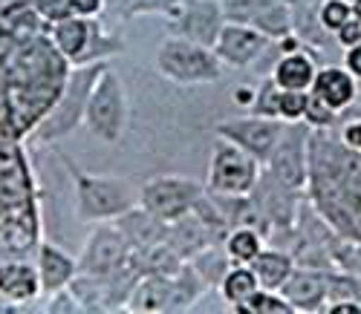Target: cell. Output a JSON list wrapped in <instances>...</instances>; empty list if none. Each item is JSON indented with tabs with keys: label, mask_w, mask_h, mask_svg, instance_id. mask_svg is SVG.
<instances>
[{
	"label": "cell",
	"mask_w": 361,
	"mask_h": 314,
	"mask_svg": "<svg viewBox=\"0 0 361 314\" xmlns=\"http://www.w3.org/2000/svg\"><path fill=\"white\" fill-rule=\"evenodd\" d=\"M310 202L338 237L361 242V150L341 142L336 127L310 133Z\"/></svg>",
	"instance_id": "obj_1"
},
{
	"label": "cell",
	"mask_w": 361,
	"mask_h": 314,
	"mask_svg": "<svg viewBox=\"0 0 361 314\" xmlns=\"http://www.w3.org/2000/svg\"><path fill=\"white\" fill-rule=\"evenodd\" d=\"M58 159L67 168L73 179V196H75V213L81 222H113L133 205H139V187L122 176H99L81 170L67 153H58Z\"/></svg>",
	"instance_id": "obj_2"
},
{
	"label": "cell",
	"mask_w": 361,
	"mask_h": 314,
	"mask_svg": "<svg viewBox=\"0 0 361 314\" xmlns=\"http://www.w3.org/2000/svg\"><path fill=\"white\" fill-rule=\"evenodd\" d=\"M107 67V61H96V64H78L70 67L64 87L58 89L55 101L49 104V110L38 118V124L29 136H32L35 144H55L67 139L70 133H75L84 124V110H87V99L93 92L102 70Z\"/></svg>",
	"instance_id": "obj_3"
},
{
	"label": "cell",
	"mask_w": 361,
	"mask_h": 314,
	"mask_svg": "<svg viewBox=\"0 0 361 314\" xmlns=\"http://www.w3.org/2000/svg\"><path fill=\"white\" fill-rule=\"evenodd\" d=\"M49 41L58 52H61V58L70 67L96 64V61H107L110 55L125 52L122 38L110 35L104 29V23H99L93 18H84V15H67V18L52 20Z\"/></svg>",
	"instance_id": "obj_4"
},
{
	"label": "cell",
	"mask_w": 361,
	"mask_h": 314,
	"mask_svg": "<svg viewBox=\"0 0 361 314\" xmlns=\"http://www.w3.org/2000/svg\"><path fill=\"white\" fill-rule=\"evenodd\" d=\"M128 118H130V104H128L125 81L107 64L87 99L84 127L102 144H116V142H122L128 130Z\"/></svg>",
	"instance_id": "obj_5"
},
{
	"label": "cell",
	"mask_w": 361,
	"mask_h": 314,
	"mask_svg": "<svg viewBox=\"0 0 361 314\" xmlns=\"http://www.w3.org/2000/svg\"><path fill=\"white\" fill-rule=\"evenodd\" d=\"M157 70L179 87H200L223 78V61L212 46L168 35L157 49Z\"/></svg>",
	"instance_id": "obj_6"
},
{
	"label": "cell",
	"mask_w": 361,
	"mask_h": 314,
	"mask_svg": "<svg viewBox=\"0 0 361 314\" xmlns=\"http://www.w3.org/2000/svg\"><path fill=\"white\" fill-rule=\"evenodd\" d=\"M214 52L223 61V67H237V70L255 67L260 70V78L272 73L275 61L281 58L278 41H269L246 23H226L214 41Z\"/></svg>",
	"instance_id": "obj_7"
},
{
	"label": "cell",
	"mask_w": 361,
	"mask_h": 314,
	"mask_svg": "<svg viewBox=\"0 0 361 314\" xmlns=\"http://www.w3.org/2000/svg\"><path fill=\"white\" fill-rule=\"evenodd\" d=\"M310 133L304 121H286L283 133L275 142L269 159L263 162L266 173L275 182H281L289 191L304 194L307 191V176H310Z\"/></svg>",
	"instance_id": "obj_8"
},
{
	"label": "cell",
	"mask_w": 361,
	"mask_h": 314,
	"mask_svg": "<svg viewBox=\"0 0 361 314\" xmlns=\"http://www.w3.org/2000/svg\"><path fill=\"white\" fill-rule=\"evenodd\" d=\"M205 194V184H200L191 176H176V173H165V176H154L139 187V205L154 213L159 222H173V219L185 216L197 199Z\"/></svg>",
	"instance_id": "obj_9"
},
{
	"label": "cell",
	"mask_w": 361,
	"mask_h": 314,
	"mask_svg": "<svg viewBox=\"0 0 361 314\" xmlns=\"http://www.w3.org/2000/svg\"><path fill=\"white\" fill-rule=\"evenodd\" d=\"M260 170H263V165L255 159V156H249L246 150H240L237 144L217 136V142L212 147V168H208L205 191L208 194L246 196V194H252Z\"/></svg>",
	"instance_id": "obj_10"
},
{
	"label": "cell",
	"mask_w": 361,
	"mask_h": 314,
	"mask_svg": "<svg viewBox=\"0 0 361 314\" xmlns=\"http://www.w3.org/2000/svg\"><path fill=\"white\" fill-rule=\"evenodd\" d=\"M249 199H252L255 213L260 216L263 228H266V239H272L275 234H289L292 231L304 194L289 191V187H283L281 182H275L266 170H260V176L255 182V187H252Z\"/></svg>",
	"instance_id": "obj_11"
},
{
	"label": "cell",
	"mask_w": 361,
	"mask_h": 314,
	"mask_svg": "<svg viewBox=\"0 0 361 314\" xmlns=\"http://www.w3.org/2000/svg\"><path fill=\"white\" fill-rule=\"evenodd\" d=\"M223 26H226V15H223L220 0H179L168 12L171 35L212 46V49Z\"/></svg>",
	"instance_id": "obj_12"
},
{
	"label": "cell",
	"mask_w": 361,
	"mask_h": 314,
	"mask_svg": "<svg viewBox=\"0 0 361 314\" xmlns=\"http://www.w3.org/2000/svg\"><path fill=\"white\" fill-rule=\"evenodd\" d=\"M130 263V245L113 222H96L93 234L87 237L81 257H78V274L90 277H107L122 271Z\"/></svg>",
	"instance_id": "obj_13"
},
{
	"label": "cell",
	"mask_w": 361,
	"mask_h": 314,
	"mask_svg": "<svg viewBox=\"0 0 361 314\" xmlns=\"http://www.w3.org/2000/svg\"><path fill=\"white\" fill-rule=\"evenodd\" d=\"M283 118H266V115H243V118H226L220 121L214 133L231 144H237L240 150H246L249 156L263 165L272 153L275 142L283 133Z\"/></svg>",
	"instance_id": "obj_14"
},
{
	"label": "cell",
	"mask_w": 361,
	"mask_h": 314,
	"mask_svg": "<svg viewBox=\"0 0 361 314\" xmlns=\"http://www.w3.org/2000/svg\"><path fill=\"white\" fill-rule=\"evenodd\" d=\"M278 291L286 297V303L295 308V314L324 311V306H326V271L295 265Z\"/></svg>",
	"instance_id": "obj_15"
},
{
	"label": "cell",
	"mask_w": 361,
	"mask_h": 314,
	"mask_svg": "<svg viewBox=\"0 0 361 314\" xmlns=\"http://www.w3.org/2000/svg\"><path fill=\"white\" fill-rule=\"evenodd\" d=\"M35 268H38V280H41V294H55L73 282V277L78 274V260L70 257L64 248H58L52 242H41Z\"/></svg>",
	"instance_id": "obj_16"
},
{
	"label": "cell",
	"mask_w": 361,
	"mask_h": 314,
	"mask_svg": "<svg viewBox=\"0 0 361 314\" xmlns=\"http://www.w3.org/2000/svg\"><path fill=\"white\" fill-rule=\"evenodd\" d=\"M310 92L315 99H321L326 107H333L336 113H344L358 96V81L344 67H324L315 73Z\"/></svg>",
	"instance_id": "obj_17"
},
{
	"label": "cell",
	"mask_w": 361,
	"mask_h": 314,
	"mask_svg": "<svg viewBox=\"0 0 361 314\" xmlns=\"http://www.w3.org/2000/svg\"><path fill=\"white\" fill-rule=\"evenodd\" d=\"M162 239H165L185 263H188L194 254H200L202 248H208V245L217 242V239L212 237V231L205 228V222H202V219H200L194 211H188L185 216H179V219H173V222H168Z\"/></svg>",
	"instance_id": "obj_18"
},
{
	"label": "cell",
	"mask_w": 361,
	"mask_h": 314,
	"mask_svg": "<svg viewBox=\"0 0 361 314\" xmlns=\"http://www.w3.org/2000/svg\"><path fill=\"white\" fill-rule=\"evenodd\" d=\"M318 73V64H315V55L300 46V49H292V52H281V58L275 61L272 67V75L275 84L281 89H310L312 87V78Z\"/></svg>",
	"instance_id": "obj_19"
},
{
	"label": "cell",
	"mask_w": 361,
	"mask_h": 314,
	"mask_svg": "<svg viewBox=\"0 0 361 314\" xmlns=\"http://www.w3.org/2000/svg\"><path fill=\"white\" fill-rule=\"evenodd\" d=\"M113 225L122 231V237L128 239L130 251L147 248V245H154V242H159L165 237V222H159V219L154 213H147L142 205H133L122 216H116Z\"/></svg>",
	"instance_id": "obj_20"
},
{
	"label": "cell",
	"mask_w": 361,
	"mask_h": 314,
	"mask_svg": "<svg viewBox=\"0 0 361 314\" xmlns=\"http://www.w3.org/2000/svg\"><path fill=\"white\" fill-rule=\"evenodd\" d=\"M0 294L15 303H29L41 294V280L38 268L23 260L0 263Z\"/></svg>",
	"instance_id": "obj_21"
},
{
	"label": "cell",
	"mask_w": 361,
	"mask_h": 314,
	"mask_svg": "<svg viewBox=\"0 0 361 314\" xmlns=\"http://www.w3.org/2000/svg\"><path fill=\"white\" fill-rule=\"evenodd\" d=\"M130 265L139 277H171L185 265V260L179 257L165 239H159L147 248L130 251Z\"/></svg>",
	"instance_id": "obj_22"
},
{
	"label": "cell",
	"mask_w": 361,
	"mask_h": 314,
	"mask_svg": "<svg viewBox=\"0 0 361 314\" xmlns=\"http://www.w3.org/2000/svg\"><path fill=\"white\" fill-rule=\"evenodd\" d=\"M249 268L255 271L260 289L278 291L283 282H286V277L292 274L295 260H292V254H289L286 248H266V245H263V251L249 263Z\"/></svg>",
	"instance_id": "obj_23"
},
{
	"label": "cell",
	"mask_w": 361,
	"mask_h": 314,
	"mask_svg": "<svg viewBox=\"0 0 361 314\" xmlns=\"http://www.w3.org/2000/svg\"><path fill=\"white\" fill-rule=\"evenodd\" d=\"M246 26L257 29V32L266 35L269 41L286 38V35H292V4L289 0H272V4L257 9Z\"/></svg>",
	"instance_id": "obj_24"
},
{
	"label": "cell",
	"mask_w": 361,
	"mask_h": 314,
	"mask_svg": "<svg viewBox=\"0 0 361 314\" xmlns=\"http://www.w3.org/2000/svg\"><path fill=\"white\" fill-rule=\"evenodd\" d=\"M188 265H191V268L205 280V286H208V289L217 291V286L223 282L226 271H228L234 263H231V257L226 254V248H223L220 242H214V245L202 248L200 254H194V257L188 260Z\"/></svg>",
	"instance_id": "obj_25"
},
{
	"label": "cell",
	"mask_w": 361,
	"mask_h": 314,
	"mask_svg": "<svg viewBox=\"0 0 361 314\" xmlns=\"http://www.w3.org/2000/svg\"><path fill=\"white\" fill-rule=\"evenodd\" d=\"M263 245H266V237L252 225H237L223 239L226 254L231 257V263H240V265H249L263 251Z\"/></svg>",
	"instance_id": "obj_26"
},
{
	"label": "cell",
	"mask_w": 361,
	"mask_h": 314,
	"mask_svg": "<svg viewBox=\"0 0 361 314\" xmlns=\"http://www.w3.org/2000/svg\"><path fill=\"white\" fill-rule=\"evenodd\" d=\"M257 289H260V282H257L255 271H252L249 265H240V263H234V265L226 271L223 282L217 286L220 297H223L231 308H234V306H240V303H246Z\"/></svg>",
	"instance_id": "obj_27"
},
{
	"label": "cell",
	"mask_w": 361,
	"mask_h": 314,
	"mask_svg": "<svg viewBox=\"0 0 361 314\" xmlns=\"http://www.w3.org/2000/svg\"><path fill=\"white\" fill-rule=\"evenodd\" d=\"M179 0H104L102 15L116 23L133 20L136 15H168Z\"/></svg>",
	"instance_id": "obj_28"
},
{
	"label": "cell",
	"mask_w": 361,
	"mask_h": 314,
	"mask_svg": "<svg viewBox=\"0 0 361 314\" xmlns=\"http://www.w3.org/2000/svg\"><path fill=\"white\" fill-rule=\"evenodd\" d=\"M231 311H240V314H295V308L286 303V297L281 291H269V289H257L246 303L234 306Z\"/></svg>",
	"instance_id": "obj_29"
},
{
	"label": "cell",
	"mask_w": 361,
	"mask_h": 314,
	"mask_svg": "<svg viewBox=\"0 0 361 314\" xmlns=\"http://www.w3.org/2000/svg\"><path fill=\"white\" fill-rule=\"evenodd\" d=\"M300 121H304L307 127H312V130H329V127H336V124L341 121V113H336L333 107H326L321 99H315L310 92L307 107H304V118Z\"/></svg>",
	"instance_id": "obj_30"
},
{
	"label": "cell",
	"mask_w": 361,
	"mask_h": 314,
	"mask_svg": "<svg viewBox=\"0 0 361 314\" xmlns=\"http://www.w3.org/2000/svg\"><path fill=\"white\" fill-rule=\"evenodd\" d=\"M278 96L281 87L275 84L272 75H263L255 92V104H252V115H266V118H278Z\"/></svg>",
	"instance_id": "obj_31"
},
{
	"label": "cell",
	"mask_w": 361,
	"mask_h": 314,
	"mask_svg": "<svg viewBox=\"0 0 361 314\" xmlns=\"http://www.w3.org/2000/svg\"><path fill=\"white\" fill-rule=\"evenodd\" d=\"M355 12L353 4H347V0H324V4L318 6V18H321V26L326 29L329 35H336L338 29L350 20V15Z\"/></svg>",
	"instance_id": "obj_32"
},
{
	"label": "cell",
	"mask_w": 361,
	"mask_h": 314,
	"mask_svg": "<svg viewBox=\"0 0 361 314\" xmlns=\"http://www.w3.org/2000/svg\"><path fill=\"white\" fill-rule=\"evenodd\" d=\"M307 96L310 89H281L278 96V118L283 121H300L304 118V107H307Z\"/></svg>",
	"instance_id": "obj_33"
},
{
	"label": "cell",
	"mask_w": 361,
	"mask_h": 314,
	"mask_svg": "<svg viewBox=\"0 0 361 314\" xmlns=\"http://www.w3.org/2000/svg\"><path fill=\"white\" fill-rule=\"evenodd\" d=\"M52 300L47 303V311L49 314H78V311H84V306L78 303V297L70 291V286L67 289H61V291H55V294H49Z\"/></svg>",
	"instance_id": "obj_34"
},
{
	"label": "cell",
	"mask_w": 361,
	"mask_h": 314,
	"mask_svg": "<svg viewBox=\"0 0 361 314\" xmlns=\"http://www.w3.org/2000/svg\"><path fill=\"white\" fill-rule=\"evenodd\" d=\"M341 142L347 144V147H353V150H361V118H350L344 127H341Z\"/></svg>",
	"instance_id": "obj_35"
},
{
	"label": "cell",
	"mask_w": 361,
	"mask_h": 314,
	"mask_svg": "<svg viewBox=\"0 0 361 314\" xmlns=\"http://www.w3.org/2000/svg\"><path fill=\"white\" fill-rule=\"evenodd\" d=\"M344 70L361 84V41H355L353 46H347V55H344Z\"/></svg>",
	"instance_id": "obj_36"
},
{
	"label": "cell",
	"mask_w": 361,
	"mask_h": 314,
	"mask_svg": "<svg viewBox=\"0 0 361 314\" xmlns=\"http://www.w3.org/2000/svg\"><path fill=\"white\" fill-rule=\"evenodd\" d=\"M324 314H361V303L355 300H338V303H326Z\"/></svg>",
	"instance_id": "obj_37"
},
{
	"label": "cell",
	"mask_w": 361,
	"mask_h": 314,
	"mask_svg": "<svg viewBox=\"0 0 361 314\" xmlns=\"http://www.w3.org/2000/svg\"><path fill=\"white\" fill-rule=\"evenodd\" d=\"M255 92H257V87H252V84H240V87L234 89V104L252 110V104H255Z\"/></svg>",
	"instance_id": "obj_38"
},
{
	"label": "cell",
	"mask_w": 361,
	"mask_h": 314,
	"mask_svg": "<svg viewBox=\"0 0 361 314\" xmlns=\"http://www.w3.org/2000/svg\"><path fill=\"white\" fill-rule=\"evenodd\" d=\"M341 115H353V118H361V87H358V96H355V101L341 113Z\"/></svg>",
	"instance_id": "obj_39"
},
{
	"label": "cell",
	"mask_w": 361,
	"mask_h": 314,
	"mask_svg": "<svg viewBox=\"0 0 361 314\" xmlns=\"http://www.w3.org/2000/svg\"><path fill=\"white\" fill-rule=\"evenodd\" d=\"M292 6H321L324 0H289Z\"/></svg>",
	"instance_id": "obj_40"
}]
</instances>
